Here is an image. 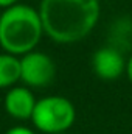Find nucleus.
I'll list each match as a JSON object with an SVG mask.
<instances>
[{
	"mask_svg": "<svg viewBox=\"0 0 132 134\" xmlns=\"http://www.w3.org/2000/svg\"><path fill=\"white\" fill-rule=\"evenodd\" d=\"M99 13L98 0H42L39 5L44 33L59 44L84 39L95 28Z\"/></svg>",
	"mask_w": 132,
	"mask_h": 134,
	"instance_id": "obj_1",
	"label": "nucleus"
},
{
	"mask_svg": "<svg viewBox=\"0 0 132 134\" xmlns=\"http://www.w3.org/2000/svg\"><path fill=\"white\" fill-rule=\"evenodd\" d=\"M44 34L39 11L33 6L16 3L0 14V47L9 55L34 52Z\"/></svg>",
	"mask_w": 132,
	"mask_h": 134,
	"instance_id": "obj_2",
	"label": "nucleus"
},
{
	"mask_svg": "<svg viewBox=\"0 0 132 134\" xmlns=\"http://www.w3.org/2000/svg\"><path fill=\"white\" fill-rule=\"evenodd\" d=\"M76 111L70 100L59 95L44 97L36 101L31 122L42 133L58 134L67 133V130L75 123Z\"/></svg>",
	"mask_w": 132,
	"mask_h": 134,
	"instance_id": "obj_3",
	"label": "nucleus"
},
{
	"mask_svg": "<svg viewBox=\"0 0 132 134\" xmlns=\"http://www.w3.org/2000/svg\"><path fill=\"white\" fill-rule=\"evenodd\" d=\"M56 67L51 58L42 52H30L20 58V81L33 87H44L55 78Z\"/></svg>",
	"mask_w": 132,
	"mask_h": 134,
	"instance_id": "obj_4",
	"label": "nucleus"
},
{
	"mask_svg": "<svg viewBox=\"0 0 132 134\" xmlns=\"http://www.w3.org/2000/svg\"><path fill=\"white\" fill-rule=\"evenodd\" d=\"M92 67L95 75L99 76L104 81H113L120 78L124 70H126V63L121 53L115 48L104 47L95 52L92 58Z\"/></svg>",
	"mask_w": 132,
	"mask_h": 134,
	"instance_id": "obj_5",
	"label": "nucleus"
},
{
	"mask_svg": "<svg viewBox=\"0 0 132 134\" xmlns=\"http://www.w3.org/2000/svg\"><path fill=\"white\" fill-rule=\"evenodd\" d=\"M36 101L37 100L28 87H11L5 95V109L17 120H28L33 115Z\"/></svg>",
	"mask_w": 132,
	"mask_h": 134,
	"instance_id": "obj_6",
	"label": "nucleus"
},
{
	"mask_svg": "<svg viewBox=\"0 0 132 134\" xmlns=\"http://www.w3.org/2000/svg\"><path fill=\"white\" fill-rule=\"evenodd\" d=\"M20 81V58L2 53L0 55V89L13 87Z\"/></svg>",
	"mask_w": 132,
	"mask_h": 134,
	"instance_id": "obj_7",
	"label": "nucleus"
},
{
	"mask_svg": "<svg viewBox=\"0 0 132 134\" xmlns=\"http://www.w3.org/2000/svg\"><path fill=\"white\" fill-rule=\"evenodd\" d=\"M5 134H36L33 130L27 128V126H14V128H9Z\"/></svg>",
	"mask_w": 132,
	"mask_h": 134,
	"instance_id": "obj_8",
	"label": "nucleus"
},
{
	"mask_svg": "<svg viewBox=\"0 0 132 134\" xmlns=\"http://www.w3.org/2000/svg\"><path fill=\"white\" fill-rule=\"evenodd\" d=\"M126 75H128V78H129V81L132 83V55L129 56V59L126 61Z\"/></svg>",
	"mask_w": 132,
	"mask_h": 134,
	"instance_id": "obj_9",
	"label": "nucleus"
},
{
	"mask_svg": "<svg viewBox=\"0 0 132 134\" xmlns=\"http://www.w3.org/2000/svg\"><path fill=\"white\" fill-rule=\"evenodd\" d=\"M16 3H17V0H0V8L6 9V8H9V6H13Z\"/></svg>",
	"mask_w": 132,
	"mask_h": 134,
	"instance_id": "obj_10",
	"label": "nucleus"
},
{
	"mask_svg": "<svg viewBox=\"0 0 132 134\" xmlns=\"http://www.w3.org/2000/svg\"><path fill=\"white\" fill-rule=\"evenodd\" d=\"M58 134H68V133H58Z\"/></svg>",
	"mask_w": 132,
	"mask_h": 134,
	"instance_id": "obj_11",
	"label": "nucleus"
},
{
	"mask_svg": "<svg viewBox=\"0 0 132 134\" xmlns=\"http://www.w3.org/2000/svg\"><path fill=\"white\" fill-rule=\"evenodd\" d=\"M40 2H42V0H40Z\"/></svg>",
	"mask_w": 132,
	"mask_h": 134,
	"instance_id": "obj_12",
	"label": "nucleus"
}]
</instances>
